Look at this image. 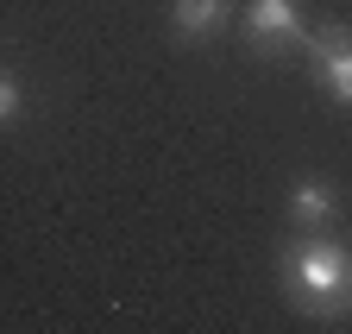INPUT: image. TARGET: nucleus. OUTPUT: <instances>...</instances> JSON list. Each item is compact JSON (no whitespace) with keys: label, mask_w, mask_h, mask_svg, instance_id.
<instances>
[{"label":"nucleus","mask_w":352,"mask_h":334,"mask_svg":"<svg viewBox=\"0 0 352 334\" xmlns=\"http://www.w3.org/2000/svg\"><path fill=\"white\" fill-rule=\"evenodd\" d=\"M283 284L302 309L315 315H340L352 297V259L340 253L333 240H296L283 253Z\"/></svg>","instance_id":"1"},{"label":"nucleus","mask_w":352,"mask_h":334,"mask_svg":"<svg viewBox=\"0 0 352 334\" xmlns=\"http://www.w3.org/2000/svg\"><path fill=\"white\" fill-rule=\"evenodd\" d=\"M245 25H252L258 45H308V38H315L289 0H252V7H245Z\"/></svg>","instance_id":"2"},{"label":"nucleus","mask_w":352,"mask_h":334,"mask_svg":"<svg viewBox=\"0 0 352 334\" xmlns=\"http://www.w3.org/2000/svg\"><path fill=\"white\" fill-rule=\"evenodd\" d=\"M308 51H315L327 89H333L340 101H352V38H346V32H315V38H308Z\"/></svg>","instance_id":"3"},{"label":"nucleus","mask_w":352,"mask_h":334,"mask_svg":"<svg viewBox=\"0 0 352 334\" xmlns=\"http://www.w3.org/2000/svg\"><path fill=\"white\" fill-rule=\"evenodd\" d=\"M170 19H176V32L208 38L220 19H227V0H170Z\"/></svg>","instance_id":"4"},{"label":"nucleus","mask_w":352,"mask_h":334,"mask_svg":"<svg viewBox=\"0 0 352 334\" xmlns=\"http://www.w3.org/2000/svg\"><path fill=\"white\" fill-rule=\"evenodd\" d=\"M289 215H296V227H321L333 215V189L327 183H296L289 189Z\"/></svg>","instance_id":"5"},{"label":"nucleus","mask_w":352,"mask_h":334,"mask_svg":"<svg viewBox=\"0 0 352 334\" xmlns=\"http://www.w3.org/2000/svg\"><path fill=\"white\" fill-rule=\"evenodd\" d=\"M19 107H25V101H19V82H13V76H0V120L13 127V120H19Z\"/></svg>","instance_id":"6"}]
</instances>
